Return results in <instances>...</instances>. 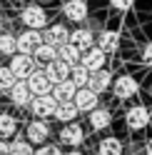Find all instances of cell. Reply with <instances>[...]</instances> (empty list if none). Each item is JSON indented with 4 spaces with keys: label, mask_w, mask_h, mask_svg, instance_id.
Masks as SVG:
<instances>
[{
    "label": "cell",
    "mask_w": 152,
    "mask_h": 155,
    "mask_svg": "<svg viewBox=\"0 0 152 155\" xmlns=\"http://www.w3.org/2000/svg\"><path fill=\"white\" fill-rule=\"evenodd\" d=\"M85 140V130L80 128L78 123H65V128L60 130V143L70 145V148H80Z\"/></svg>",
    "instance_id": "cell-13"
},
{
    "label": "cell",
    "mask_w": 152,
    "mask_h": 155,
    "mask_svg": "<svg viewBox=\"0 0 152 155\" xmlns=\"http://www.w3.org/2000/svg\"><path fill=\"white\" fill-rule=\"evenodd\" d=\"M60 50V58L65 63H70V65H78V63H82V50L75 43H65V45H60L58 48Z\"/></svg>",
    "instance_id": "cell-23"
},
{
    "label": "cell",
    "mask_w": 152,
    "mask_h": 155,
    "mask_svg": "<svg viewBox=\"0 0 152 155\" xmlns=\"http://www.w3.org/2000/svg\"><path fill=\"white\" fill-rule=\"evenodd\" d=\"M70 43H75L82 53H85V50H90V48L95 45V33H92V28L80 25L78 30H70Z\"/></svg>",
    "instance_id": "cell-17"
},
{
    "label": "cell",
    "mask_w": 152,
    "mask_h": 155,
    "mask_svg": "<svg viewBox=\"0 0 152 155\" xmlns=\"http://www.w3.org/2000/svg\"><path fill=\"white\" fill-rule=\"evenodd\" d=\"M75 105L80 108V113H92V110L100 105V95L95 93L92 88L85 85V88H80L78 95H75Z\"/></svg>",
    "instance_id": "cell-11"
},
{
    "label": "cell",
    "mask_w": 152,
    "mask_h": 155,
    "mask_svg": "<svg viewBox=\"0 0 152 155\" xmlns=\"http://www.w3.org/2000/svg\"><path fill=\"white\" fill-rule=\"evenodd\" d=\"M33 143L27 138H20V135H15L10 140V155H33Z\"/></svg>",
    "instance_id": "cell-28"
},
{
    "label": "cell",
    "mask_w": 152,
    "mask_h": 155,
    "mask_svg": "<svg viewBox=\"0 0 152 155\" xmlns=\"http://www.w3.org/2000/svg\"><path fill=\"white\" fill-rule=\"evenodd\" d=\"M110 123H112V113H110V108H95L92 113H90V125H92V130H105V128H110Z\"/></svg>",
    "instance_id": "cell-20"
},
{
    "label": "cell",
    "mask_w": 152,
    "mask_h": 155,
    "mask_svg": "<svg viewBox=\"0 0 152 155\" xmlns=\"http://www.w3.org/2000/svg\"><path fill=\"white\" fill-rule=\"evenodd\" d=\"M17 135V120L8 113H0V138L3 140H13Z\"/></svg>",
    "instance_id": "cell-22"
},
{
    "label": "cell",
    "mask_w": 152,
    "mask_h": 155,
    "mask_svg": "<svg viewBox=\"0 0 152 155\" xmlns=\"http://www.w3.org/2000/svg\"><path fill=\"white\" fill-rule=\"evenodd\" d=\"M62 15L68 18L70 23L82 25V23H87V18H90V8H87L85 0H65L62 3Z\"/></svg>",
    "instance_id": "cell-4"
},
{
    "label": "cell",
    "mask_w": 152,
    "mask_h": 155,
    "mask_svg": "<svg viewBox=\"0 0 152 155\" xmlns=\"http://www.w3.org/2000/svg\"><path fill=\"white\" fill-rule=\"evenodd\" d=\"M97 155H122V143L120 138H102L97 145Z\"/></svg>",
    "instance_id": "cell-25"
},
{
    "label": "cell",
    "mask_w": 152,
    "mask_h": 155,
    "mask_svg": "<svg viewBox=\"0 0 152 155\" xmlns=\"http://www.w3.org/2000/svg\"><path fill=\"white\" fill-rule=\"evenodd\" d=\"M5 155H10V153H5Z\"/></svg>",
    "instance_id": "cell-36"
},
{
    "label": "cell",
    "mask_w": 152,
    "mask_h": 155,
    "mask_svg": "<svg viewBox=\"0 0 152 155\" xmlns=\"http://www.w3.org/2000/svg\"><path fill=\"white\" fill-rule=\"evenodd\" d=\"M35 155H65V153L60 150V145H47V143H43L40 148L35 150Z\"/></svg>",
    "instance_id": "cell-30"
},
{
    "label": "cell",
    "mask_w": 152,
    "mask_h": 155,
    "mask_svg": "<svg viewBox=\"0 0 152 155\" xmlns=\"http://www.w3.org/2000/svg\"><path fill=\"white\" fill-rule=\"evenodd\" d=\"M70 73H72V65H70V63H65L62 58H58V60H52V63H47V65H45V75L50 78V83H52V85H58V83H62V80H68Z\"/></svg>",
    "instance_id": "cell-9"
},
{
    "label": "cell",
    "mask_w": 152,
    "mask_h": 155,
    "mask_svg": "<svg viewBox=\"0 0 152 155\" xmlns=\"http://www.w3.org/2000/svg\"><path fill=\"white\" fill-rule=\"evenodd\" d=\"M105 63H107V53L102 50L100 45H92L90 50H85V53H82V65L87 68L90 73L102 70V68H105Z\"/></svg>",
    "instance_id": "cell-10"
},
{
    "label": "cell",
    "mask_w": 152,
    "mask_h": 155,
    "mask_svg": "<svg viewBox=\"0 0 152 155\" xmlns=\"http://www.w3.org/2000/svg\"><path fill=\"white\" fill-rule=\"evenodd\" d=\"M125 123H127L130 130H145L150 125V110L145 105H132L125 113Z\"/></svg>",
    "instance_id": "cell-7"
},
{
    "label": "cell",
    "mask_w": 152,
    "mask_h": 155,
    "mask_svg": "<svg viewBox=\"0 0 152 155\" xmlns=\"http://www.w3.org/2000/svg\"><path fill=\"white\" fill-rule=\"evenodd\" d=\"M132 5H135V0H110V8H112V10H120V13L130 10Z\"/></svg>",
    "instance_id": "cell-31"
},
{
    "label": "cell",
    "mask_w": 152,
    "mask_h": 155,
    "mask_svg": "<svg viewBox=\"0 0 152 155\" xmlns=\"http://www.w3.org/2000/svg\"><path fill=\"white\" fill-rule=\"evenodd\" d=\"M58 98L50 93V95H35L33 103H30V113H33V118H55V110H58Z\"/></svg>",
    "instance_id": "cell-2"
},
{
    "label": "cell",
    "mask_w": 152,
    "mask_h": 155,
    "mask_svg": "<svg viewBox=\"0 0 152 155\" xmlns=\"http://www.w3.org/2000/svg\"><path fill=\"white\" fill-rule=\"evenodd\" d=\"M37 65L40 63L35 60V55H27V53H15L10 58V68H13V73L17 75V80H27L35 70H40Z\"/></svg>",
    "instance_id": "cell-1"
},
{
    "label": "cell",
    "mask_w": 152,
    "mask_h": 155,
    "mask_svg": "<svg viewBox=\"0 0 152 155\" xmlns=\"http://www.w3.org/2000/svg\"><path fill=\"white\" fill-rule=\"evenodd\" d=\"M27 140H30L33 145H43L47 138H50V128H47V123L43 120V118H35V120H30L27 123Z\"/></svg>",
    "instance_id": "cell-12"
},
{
    "label": "cell",
    "mask_w": 152,
    "mask_h": 155,
    "mask_svg": "<svg viewBox=\"0 0 152 155\" xmlns=\"http://www.w3.org/2000/svg\"><path fill=\"white\" fill-rule=\"evenodd\" d=\"M97 45H100L107 55L115 53L117 48H120V33H117V30H102L100 38H97Z\"/></svg>",
    "instance_id": "cell-21"
},
{
    "label": "cell",
    "mask_w": 152,
    "mask_h": 155,
    "mask_svg": "<svg viewBox=\"0 0 152 155\" xmlns=\"http://www.w3.org/2000/svg\"><path fill=\"white\" fill-rule=\"evenodd\" d=\"M15 83H17V75L13 73V68L0 65V93H10Z\"/></svg>",
    "instance_id": "cell-27"
},
{
    "label": "cell",
    "mask_w": 152,
    "mask_h": 155,
    "mask_svg": "<svg viewBox=\"0 0 152 155\" xmlns=\"http://www.w3.org/2000/svg\"><path fill=\"white\" fill-rule=\"evenodd\" d=\"M90 70L87 68H85L82 63H78V65H72V73H70V78H72V83L78 85V88H85V85L90 83Z\"/></svg>",
    "instance_id": "cell-29"
},
{
    "label": "cell",
    "mask_w": 152,
    "mask_h": 155,
    "mask_svg": "<svg viewBox=\"0 0 152 155\" xmlns=\"http://www.w3.org/2000/svg\"><path fill=\"white\" fill-rule=\"evenodd\" d=\"M65 155H85V153H82V150H78V148H72L70 153H65Z\"/></svg>",
    "instance_id": "cell-35"
},
{
    "label": "cell",
    "mask_w": 152,
    "mask_h": 155,
    "mask_svg": "<svg viewBox=\"0 0 152 155\" xmlns=\"http://www.w3.org/2000/svg\"><path fill=\"white\" fill-rule=\"evenodd\" d=\"M33 155H35V153H33Z\"/></svg>",
    "instance_id": "cell-37"
},
{
    "label": "cell",
    "mask_w": 152,
    "mask_h": 155,
    "mask_svg": "<svg viewBox=\"0 0 152 155\" xmlns=\"http://www.w3.org/2000/svg\"><path fill=\"white\" fill-rule=\"evenodd\" d=\"M137 90H140V85H137V80L132 75H120V78H115V83H112V95H115L117 100L135 98Z\"/></svg>",
    "instance_id": "cell-6"
},
{
    "label": "cell",
    "mask_w": 152,
    "mask_h": 155,
    "mask_svg": "<svg viewBox=\"0 0 152 155\" xmlns=\"http://www.w3.org/2000/svg\"><path fill=\"white\" fill-rule=\"evenodd\" d=\"M27 85H30L33 95H50L55 85L50 83V78L45 75V70H35L30 78H27Z\"/></svg>",
    "instance_id": "cell-16"
},
{
    "label": "cell",
    "mask_w": 152,
    "mask_h": 155,
    "mask_svg": "<svg viewBox=\"0 0 152 155\" xmlns=\"http://www.w3.org/2000/svg\"><path fill=\"white\" fill-rule=\"evenodd\" d=\"M43 35H45V43H50V45H55V48L70 43V30H68L65 25H60V23L47 25L45 30H43Z\"/></svg>",
    "instance_id": "cell-14"
},
{
    "label": "cell",
    "mask_w": 152,
    "mask_h": 155,
    "mask_svg": "<svg viewBox=\"0 0 152 155\" xmlns=\"http://www.w3.org/2000/svg\"><path fill=\"white\" fill-rule=\"evenodd\" d=\"M78 85L72 83V78H68V80H62V83H58L52 88V95L58 98V103H65V100H75V95H78Z\"/></svg>",
    "instance_id": "cell-18"
},
{
    "label": "cell",
    "mask_w": 152,
    "mask_h": 155,
    "mask_svg": "<svg viewBox=\"0 0 152 155\" xmlns=\"http://www.w3.org/2000/svg\"><path fill=\"white\" fill-rule=\"evenodd\" d=\"M112 83H115V78H112V73L107 70V68H102V70H95L90 75V83L87 88H92L95 93H105V90H112Z\"/></svg>",
    "instance_id": "cell-15"
},
{
    "label": "cell",
    "mask_w": 152,
    "mask_h": 155,
    "mask_svg": "<svg viewBox=\"0 0 152 155\" xmlns=\"http://www.w3.org/2000/svg\"><path fill=\"white\" fill-rule=\"evenodd\" d=\"M58 58H60V50H58L55 45H50V43H43V45L35 50V60H37V63H43V65L52 63V60H58Z\"/></svg>",
    "instance_id": "cell-24"
},
{
    "label": "cell",
    "mask_w": 152,
    "mask_h": 155,
    "mask_svg": "<svg viewBox=\"0 0 152 155\" xmlns=\"http://www.w3.org/2000/svg\"><path fill=\"white\" fill-rule=\"evenodd\" d=\"M5 153H10V140H3V138H0V155H5Z\"/></svg>",
    "instance_id": "cell-33"
},
{
    "label": "cell",
    "mask_w": 152,
    "mask_h": 155,
    "mask_svg": "<svg viewBox=\"0 0 152 155\" xmlns=\"http://www.w3.org/2000/svg\"><path fill=\"white\" fill-rule=\"evenodd\" d=\"M8 95H10V103L17 105V108H30V103L35 98L33 90H30V85H27V80H17Z\"/></svg>",
    "instance_id": "cell-8"
},
{
    "label": "cell",
    "mask_w": 152,
    "mask_h": 155,
    "mask_svg": "<svg viewBox=\"0 0 152 155\" xmlns=\"http://www.w3.org/2000/svg\"><path fill=\"white\" fill-rule=\"evenodd\" d=\"M20 23L25 28H33V30H45V25H47V13L43 10V5H27L23 8V13H20Z\"/></svg>",
    "instance_id": "cell-3"
},
{
    "label": "cell",
    "mask_w": 152,
    "mask_h": 155,
    "mask_svg": "<svg viewBox=\"0 0 152 155\" xmlns=\"http://www.w3.org/2000/svg\"><path fill=\"white\" fill-rule=\"evenodd\" d=\"M142 63H145L147 68H152V43L145 45V50H142Z\"/></svg>",
    "instance_id": "cell-32"
},
{
    "label": "cell",
    "mask_w": 152,
    "mask_h": 155,
    "mask_svg": "<svg viewBox=\"0 0 152 155\" xmlns=\"http://www.w3.org/2000/svg\"><path fill=\"white\" fill-rule=\"evenodd\" d=\"M45 43V35L43 30H33V28H27L17 35V53H27V55H35V50Z\"/></svg>",
    "instance_id": "cell-5"
},
{
    "label": "cell",
    "mask_w": 152,
    "mask_h": 155,
    "mask_svg": "<svg viewBox=\"0 0 152 155\" xmlns=\"http://www.w3.org/2000/svg\"><path fill=\"white\" fill-rule=\"evenodd\" d=\"M80 115V108L75 105V100H65L58 105V110H55V120L60 123H75V118Z\"/></svg>",
    "instance_id": "cell-19"
},
{
    "label": "cell",
    "mask_w": 152,
    "mask_h": 155,
    "mask_svg": "<svg viewBox=\"0 0 152 155\" xmlns=\"http://www.w3.org/2000/svg\"><path fill=\"white\" fill-rule=\"evenodd\" d=\"M15 53H17V35H13V33H3V35H0V55L13 58Z\"/></svg>",
    "instance_id": "cell-26"
},
{
    "label": "cell",
    "mask_w": 152,
    "mask_h": 155,
    "mask_svg": "<svg viewBox=\"0 0 152 155\" xmlns=\"http://www.w3.org/2000/svg\"><path fill=\"white\" fill-rule=\"evenodd\" d=\"M145 153H147V155H152V138L145 143Z\"/></svg>",
    "instance_id": "cell-34"
}]
</instances>
